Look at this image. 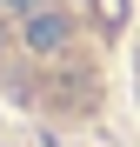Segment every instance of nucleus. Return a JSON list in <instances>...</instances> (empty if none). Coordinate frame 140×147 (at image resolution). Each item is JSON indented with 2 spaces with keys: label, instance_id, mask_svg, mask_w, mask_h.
<instances>
[{
  "label": "nucleus",
  "instance_id": "2",
  "mask_svg": "<svg viewBox=\"0 0 140 147\" xmlns=\"http://www.w3.org/2000/svg\"><path fill=\"white\" fill-rule=\"evenodd\" d=\"M93 7H100V20H107V27H120V13H127L120 0H93Z\"/></svg>",
  "mask_w": 140,
  "mask_h": 147
},
{
  "label": "nucleus",
  "instance_id": "3",
  "mask_svg": "<svg viewBox=\"0 0 140 147\" xmlns=\"http://www.w3.org/2000/svg\"><path fill=\"white\" fill-rule=\"evenodd\" d=\"M7 7H13L20 20H27V13H40V7H54V0H7Z\"/></svg>",
  "mask_w": 140,
  "mask_h": 147
},
{
  "label": "nucleus",
  "instance_id": "1",
  "mask_svg": "<svg viewBox=\"0 0 140 147\" xmlns=\"http://www.w3.org/2000/svg\"><path fill=\"white\" fill-rule=\"evenodd\" d=\"M20 40H27L33 54H47V60H54V54H67V47H74V13L54 0V7H40V13H27V20H20Z\"/></svg>",
  "mask_w": 140,
  "mask_h": 147
}]
</instances>
